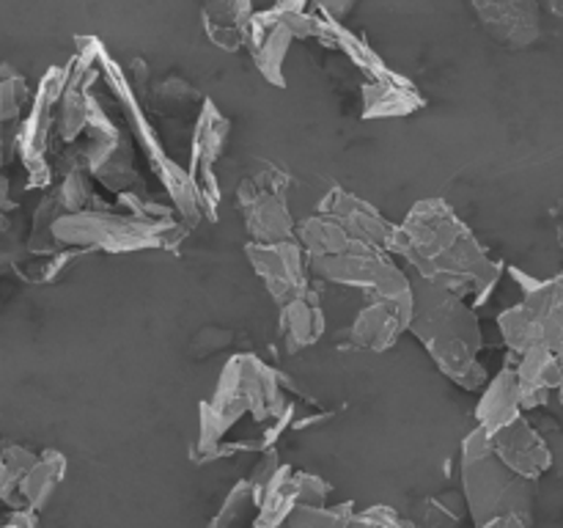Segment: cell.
<instances>
[{"label":"cell","mask_w":563,"mask_h":528,"mask_svg":"<svg viewBox=\"0 0 563 528\" xmlns=\"http://www.w3.org/2000/svg\"><path fill=\"white\" fill-rule=\"evenodd\" d=\"M489 443H493V454L504 462L509 471L520 473V476L537 482L544 471H550L553 465V454H550V446L544 443V438L539 435V429L522 416H517L515 421H509L506 427L495 429L489 435Z\"/></svg>","instance_id":"obj_9"},{"label":"cell","mask_w":563,"mask_h":528,"mask_svg":"<svg viewBox=\"0 0 563 528\" xmlns=\"http://www.w3.org/2000/svg\"><path fill=\"white\" fill-rule=\"evenodd\" d=\"M64 473L66 457L55 449L44 451V454L33 462L31 471H27L25 476L20 479V484H16V493H20L22 504L33 512L44 509L47 501L53 498L55 487L60 484V479H64Z\"/></svg>","instance_id":"obj_20"},{"label":"cell","mask_w":563,"mask_h":528,"mask_svg":"<svg viewBox=\"0 0 563 528\" xmlns=\"http://www.w3.org/2000/svg\"><path fill=\"white\" fill-rule=\"evenodd\" d=\"M390 251L405 256L418 278L462 300L482 302L500 278V264L438 198L416 204L407 212L405 223L396 226Z\"/></svg>","instance_id":"obj_1"},{"label":"cell","mask_w":563,"mask_h":528,"mask_svg":"<svg viewBox=\"0 0 563 528\" xmlns=\"http://www.w3.org/2000/svg\"><path fill=\"white\" fill-rule=\"evenodd\" d=\"M308 270L328 284L357 286V289L366 292L368 300L388 302L396 311L405 314L407 324H410L412 280L379 248L352 242L346 251L333 253V256H311Z\"/></svg>","instance_id":"obj_5"},{"label":"cell","mask_w":563,"mask_h":528,"mask_svg":"<svg viewBox=\"0 0 563 528\" xmlns=\"http://www.w3.org/2000/svg\"><path fill=\"white\" fill-rule=\"evenodd\" d=\"M247 258H251L253 270L269 295L278 302L291 300L300 292H306V273H308V256L300 248V242H275V245H247Z\"/></svg>","instance_id":"obj_8"},{"label":"cell","mask_w":563,"mask_h":528,"mask_svg":"<svg viewBox=\"0 0 563 528\" xmlns=\"http://www.w3.org/2000/svg\"><path fill=\"white\" fill-rule=\"evenodd\" d=\"M247 413L258 424H267L273 443L275 435L284 429L280 418L289 416V405L280 391L278 374L267 363L253 355H236L225 363L212 399L203 402L196 454L201 460H218L220 446Z\"/></svg>","instance_id":"obj_2"},{"label":"cell","mask_w":563,"mask_h":528,"mask_svg":"<svg viewBox=\"0 0 563 528\" xmlns=\"http://www.w3.org/2000/svg\"><path fill=\"white\" fill-rule=\"evenodd\" d=\"M275 528H289V526H286V522H284V526H275Z\"/></svg>","instance_id":"obj_33"},{"label":"cell","mask_w":563,"mask_h":528,"mask_svg":"<svg viewBox=\"0 0 563 528\" xmlns=\"http://www.w3.org/2000/svg\"><path fill=\"white\" fill-rule=\"evenodd\" d=\"M295 493L297 506H324L330 495V484L324 479L313 476V473L295 471Z\"/></svg>","instance_id":"obj_28"},{"label":"cell","mask_w":563,"mask_h":528,"mask_svg":"<svg viewBox=\"0 0 563 528\" xmlns=\"http://www.w3.org/2000/svg\"><path fill=\"white\" fill-rule=\"evenodd\" d=\"M407 330L423 341L432 361L445 377L462 388H478L487 383L478 352H482V322L471 302L427 280H412V317Z\"/></svg>","instance_id":"obj_3"},{"label":"cell","mask_w":563,"mask_h":528,"mask_svg":"<svg viewBox=\"0 0 563 528\" xmlns=\"http://www.w3.org/2000/svg\"><path fill=\"white\" fill-rule=\"evenodd\" d=\"M559 242H561V251H563V220H561V226H559Z\"/></svg>","instance_id":"obj_32"},{"label":"cell","mask_w":563,"mask_h":528,"mask_svg":"<svg viewBox=\"0 0 563 528\" xmlns=\"http://www.w3.org/2000/svg\"><path fill=\"white\" fill-rule=\"evenodd\" d=\"M174 234V223L148 215H113L102 209L55 215L49 220V237L60 245L104 248V251H141L165 245Z\"/></svg>","instance_id":"obj_6"},{"label":"cell","mask_w":563,"mask_h":528,"mask_svg":"<svg viewBox=\"0 0 563 528\" xmlns=\"http://www.w3.org/2000/svg\"><path fill=\"white\" fill-rule=\"evenodd\" d=\"M25 97V80H22L20 75H14V72L3 69V80H0V124L14 121L16 116H20Z\"/></svg>","instance_id":"obj_26"},{"label":"cell","mask_w":563,"mask_h":528,"mask_svg":"<svg viewBox=\"0 0 563 528\" xmlns=\"http://www.w3.org/2000/svg\"><path fill=\"white\" fill-rule=\"evenodd\" d=\"M517 416H522L517 372L515 366H506L504 372L487 385L482 399H478L476 418H478V427H482L487 435H493L495 429L506 427V424L515 421Z\"/></svg>","instance_id":"obj_18"},{"label":"cell","mask_w":563,"mask_h":528,"mask_svg":"<svg viewBox=\"0 0 563 528\" xmlns=\"http://www.w3.org/2000/svg\"><path fill=\"white\" fill-rule=\"evenodd\" d=\"M251 16V0H203L209 38L225 50H236L240 44H245V28Z\"/></svg>","instance_id":"obj_19"},{"label":"cell","mask_w":563,"mask_h":528,"mask_svg":"<svg viewBox=\"0 0 563 528\" xmlns=\"http://www.w3.org/2000/svg\"><path fill=\"white\" fill-rule=\"evenodd\" d=\"M363 99H366V116H401L421 108V97L416 94V88L396 75L366 82Z\"/></svg>","instance_id":"obj_21"},{"label":"cell","mask_w":563,"mask_h":528,"mask_svg":"<svg viewBox=\"0 0 563 528\" xmlns=\"http://www.w3.org/2000/svg\"><path fill=\"white\" fill-rule=\"evenodd\" d=\"M88 198H91L88 176L82 174V170H75V174H69L64 179L55 201H58V207L64 209V212H80V209H86Z\"/></svg>","instance_id":"obj_27"},{"label":"cell","mask_w":563,"mask_h":528,"mask_svg":"<svg viewBox=\"0 0 563 528\" xmlns=\"http://www.w3.org/2000/svg\"><path fill=\"white\" fill-rule=\"evenodd\" d=\"M517 358L520 361H517L515 372L522 413L548 405L550 394L563 388V358L553 355L550 350H542V346L520 352Z\"/></svg>","instance_id":"obj_14"},{"label":"cell","mask_w":563,"mask_h":528,"mask_svg":"<svg viewBox=\"0 0 563 528\" xmlns=\"http://www.w3.org/2000/svg\"><path fill=\"white\" fill-rule=\"evenodd\" d=\"M462 495L473 526L482 528L500 515L533 517L537 484L520 473L509 471L493 454L489 435L482 427L473 429L462 443Z\"/></svg>","instance_id":"obj_4"},{"label":"cell","mask_w":563,"mask_h":528,"mask_svg":"<svg viewBox=\"0 0 563 528\" xmlns=\"http://www.w3.org/2000/svg\"><path fill=\"white\" fill-rule=\"evenodd\" d=\"M407 330V317L401 311H396L388 302L368 300L366 306L361 308V314L355 317L350 328L352 344L363 346V350L383 352L399 339Z\"/></svg>","instance_id":"obj_16"},{"label":"cell","mask_w":563,"mask_h":528,"mask_svg":"<svg viewBox=\"0 0 563 528\" xmlns=\"http://www.w3.org/2000/svg\"><path fill=\"white\" fill-rule=\"evenodd\" d=\"M236 528H245V526H236ZM253 528V526H251Z\"/></svg>","instance_id":"obj_34"},{"label":"cell","mask_w":563,"mask_h":528,"mask_svg":"<svg viewBox=\"0 0 563 528\" xmlns=\"http://www.w3.org/2000/svg\"><path fill=\"white\" fill-rule=\"evenodd\" d=\"M240 204L245 209L247 231L256 245H275V242L295 240V218L286 207L284 196L273 187H262L258 179H247L240 187Z\"/></svg>","instance_id":"obj_11"},{"label":"cell","mask_w":563,"mask_h":528,"mask_svg":"<svg viewBox=\"0 0 563 528\" xmlns=\"http://www.w3.org/2000/svg\"><path fill=\"white\" fill-rule=\"evenodd\" d=\"M225 135H229V121L218 113V108H212V102H207L201 121H198L190 165V182L196 185L201 201L207 204L218 201V190H214L212 182V165L218 160L220 148H223Z\"/></svg>","instance_id":"obj_15"},{"label":"cell","mask_w":563,"mask_h":528,"mask_svg":"<svg viewBox=\"0 0 563 528\" xmlns=\"http://www.w3.org/2000/svg\"><path fill=\"white\" fill-rule=\"evenodd\" d=\"M38 457L33 451H27L25 446H16V443H5L0 446V462H3L5 473L20 484V479L31 471V465L36 462Z\"/></svg>","instance_id":"obj_29"},{"label":"cell","mask_w":563,"mask_h":528,"mask_svg":"<svg viewBox=\"0 0 563 528\" xmlns=\"http://www.w3.org/2000/svg\"><path fill=\"white\" fill-rule=\"evenodd\" d=\"M251 509H256V498H253V487L247 482H240L229 493L225 504L220 506L218 517L212 520V528H236L245 515H251Z\"/></svg>","instance_id":"obj_25"},{"label":"cell","mask_w":563,"mask_h":528,"mask_svg":"<svg viewBox=\"0 0 563 528\" xmlns=\"http://www.w3.org/2000/svg\"><path fill=\"white\" fill-rule=\"evenodd\" d=\"M66 82H69V69H53L44 75L42 88H38L36 99H33V110L27 116V121L22 124L20 132V152L25 165L31 168V174L38 179H44V146H47L49 127H53L55 108H58V99L64 94Z\"/></svg>","instance_id":"obj_10"},{"label":"cell","mask_w":563,"mask_h":528,"mask_svg":"<svg viewBox=\"0 0 563 528\" xmlns=\"http://www.w3.org/2000/svg\"><path fill=\"white\" fill-rule=\"evenodd\" d=\"M295 240L300 242V248L306 251V256H333V253L346 251L352 245L350 234L335 223L330 215H313L308 218L300 229L295 231Z\"/></svg>","instance_id":"obj_22"},{"label":"cell","mask_w":563,"mask_h":528,"mask_svg":"<svg viewBox=\"0 0 563 528\" xmlns=\"http://www.w3.org/2000/svg\"><path fill=\"white\" fill-rule=\"evenodd\" d=\"M355 0H317V9L328 16L330 22H341L352 11Z\"/></svg>","instance_id":"obj_30"},{"label":"cell","mask_w":563,"mask_h":528,"mask_svg":"<svg viewBox=\"0 0 563 528\" xmlns=\"http://www.w3.org/2000/svg\"><path fill=\"white\" fill-rule=\"evenodd\" d=\"M280 339L286 350L300 352L302 346H311L324 333V311L319 306V297L313 292H300L291 300L280 302Z\"/></svg>","instance_id":"obj_17"},{"label":"cell","mask_w":563,"mask_h":528,"mask_svg":"<svg viewBox=\"0 0 563 528\" xmlns=\"http://www.w3.org/2000/svg\"><path fill=\"white\" fill-rule=\"evenodd\" d=\"M88 102H91V97H88L86 91H80V88H75L66 82L64 94H60V99H58L60 141H75V138L86 130L88 127Z\"/></svg>","instance_id":"obj_23"},{"label":"cell","mask_w":563,"mask_h":528,"mask_svg":"<svg viewBox=\"0 0 563 528\" xmlns=\"http://www.w3.org/2000/svg\"><path fill=\"white\" fill-rule=\"evenodd\" d=\"M355 509L352 504L339 506H295L286 526L289 528H346Z\"/></svg>","instance_id":"obj_24"},{"label":"cell","mask_w":563,"mask_h":528,"mask_svg":"<svg viewBox=\"0 0 563 528\" xmlns=\"http://www.w3.org/2000/svg\"><path fill=\"white\" fill-rule=\"evenodd\" d=\"M302 3H306V0H278V6H275V9L278 11H302Z\"/></svg>","instance_id":"obj_31"},{"label":"cell","mask_w":563,"mask_h":528,"mask_svg":"<svg viewBox=\"0 0 563 528\" xmlns=\"http://www.w3.org/2000/svg\"><path fill=\"white\" fill-rule=\"evenodd\" d=\"M319 212L330 215L350 234L352 242H363V245L379 248V251H390V245H394L396 226H390L372 204L352 196V193L333 190L322 201Z\"/></svg>","instance_id":"obj_12"},{"label":"cell","mask_w":563,"mask_h":528,"mask_svg":"<svg viewBox=\"0 0 563 528\" xmlns=\"http://www.w3.org/2000/svg\"><path fill=\"white\" fill-rule=\"evenodd\" d=\"M471 6L504 47H528L542 31L537 0H471Z\"/></svg>","instance_id":"obj_13"},{"label":"cell","mask_w":563,"mask_h":528,"mask_svg":"<svg viewBox=\"0 0 563 528\" xmlns=\"http://www.w3.org/2000/svg\"><path fill=\"white\" fill-rule=\"evenodd\" d=\"M498 324L515 355L542 346L563 358V273L526 286L522 302L500 314Z\"/></svg>","instance_id":"obj_7"}]
</instances>
